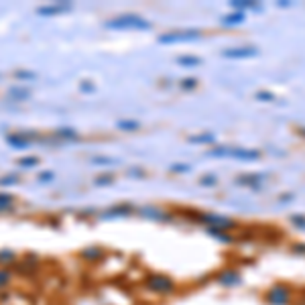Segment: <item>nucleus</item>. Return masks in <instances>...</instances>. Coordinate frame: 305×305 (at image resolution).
<instances>
[{
	"label": "nucleus",
	"instance_id": "nucleus-1",
	"mask_svg": "<svg viewBox=\"0 0 305 305\" xmlns=\"http://www.w3.org/2000/svg\"><path fill=\"white\" fill-rule=\"evenodd\" d=\"M106 28H114V30H148L152 24L148 20H144L140 14L128 12V14H118L110 20L104 22Z\"/></svg>",
	"mask_w": 305,
	"mask_h": 305
},
{
	"label": "nucleus",
	"instance_id": "nucleus-2",
	"mask_svg": "<svg viewBox=\"0 0 305 305\" xmlns=\"http://www.w3.org/2000/svg\"><path fill=\"white\" fill-rule=\"evenodd\" d=\"M210 157H228V159H240V161H256L260 152L254 148H238V146H218L208 150Z\"/></svg>",
	"mask_w": 305,
	"mask_h": 305
},
{
	"label": "nucleus",
	"instance_id": "nucleus-3",
	"mask_svg": "<svg viewBox=\"0 0 305 305\" xmlns=\"http://www.w3.org/2000/svg\"><path fill=\"white\" fill-rule=\"evenodd\" d=\"M202 39V30L198 28H186V30H171V33L159 35V43L161 45H177V43H190V41H198Z\"/></svg>",
	"mask_w": 305,
	"mask_h": 305
},
{
	"label": "nucleus",
	"instance_id": "nucleus-4",
	"mask_svg": "<svg viewBox=\"0 0 305 305\" xmlns=\"http://www.w3.org/2000/svg\"><path fill=\"white\" fill-rule=\"evenodd\" d=\"M256 53H258L256 47H234V49H224L222 57H226V59H248V57H254Z\"/></svg>",
	"mask_w": 305,
	"mask_h": 305
},
{
	"label": "nucleus",
	"instance_id": "nucleus-5",
	"mask_svg": "<svg viewBox=\"0 0 305 305\" xmlns=\"http://www.w3.org/2000/svg\"><path fill=\"white\" fill-rule=\"evenodd\" d=\"M68 10H72V2H51V4L39 6L37 8V14H41V16H53V14H61V12H68Z\"/></svg>",
	"mask_w": 305,
	"mask_h": 305
},
{
	"label": "nucleus",
	"instance_id": "nucleus-6",
	"mask_svg": "<svg viewBox=\"0 0 305 305\" xmlns=\"http://www.w3.org/2000/svg\"><path fill=\"white\" fill-rule=\"evenodd\" d=\"M146 287L152 289V291H159V293H169L173 289V283L167 279V277H148L146 279Z\"/></svg>",
	"mask_w": 305,
	"mask_h": 305
},
{
	"label": "nucleus",
	"instance_id": "nucleus-7",
	"mask_svg": "<svg viewBox=\"0 0 305 305\" xmlns=\"http://www.w3.org/2000/svg\"><path fill=\"white\" fill-rule=\"evenodd\" d=\"M200 220H204L208 224H214V226H222V228H232L234 226L232 220H228L224 216H218V214H202Z\"/></svg>",
	"mask_w": 305,
	"mask_h": 305
},
{
	"label": "nucleus",
	"instance_id": "nucleus-8",
	"mask_svg": "<svg viewBox=\"0 0 305 305\" xmlns=\"http://www.w3.org/2000/svg\"><path fill=\"white\" fill-rule=\"evenodd\" d=\"M268 301L272 305H285L289 301V291L285 287H274L270 293H268Z\"/></svg>",
	"mask_w": 305,
	"mask_h": 305
},
{
	"label": "nucleus",
	"instance_id": "nucleus-9",
	"mask_svg": "<svg viewBox=\"0 0 305 305\" xmlns=\"http://www.w3.org/2000/svg\"><path fill=\"white\" fill-rule=\"evenodd\" d=\"M6 142H8L10 146H14V148H24V146H28L30 136L24 134V132H14V134H8V136H6Z\"/></svg>",
	"mask_w": 305,
	"mask_h": 305
},
{
	"label": "nucleus",
	"instance_id": "nucleus-10",
	"mask_svg": "<svg viewBox=\"0 0 305 305\" xmlns=\"http://www.w3.org/2000/svg\"><path fill=\"white\" fill-rule=\"evenodd\" d=\"M8 96H10L14 102H24V100L30 98V92H28V88H24V86H14V88L8 90Z\"/></svg>",
	"mask_w": 305,
	"mask_h": 305
},
{
	"label": "nucleus",
	"instance_id": "nucleus-11",
	"mask_svg": "<svg viewBox=\"0 0 305 305\" xmlns=\"http://www.w3.org/2000/svg\"><path fill=\"white\" fill-rule=\"evenodd\" d=\"M242 22H244V12H238V10L226 14V16L222 18V24H224V26H236V24H242Z\"/></svg>",
	"mask_w": 305,
	"mask_h": 305
},
{
	"label": "nucleus",
	"instance_id": "nucleus-12",
	"mask_svg": "<svg viewBox=\"0 0 305 305\" xmlns=\"http://www.w3.org/2000/svg\"><path fill=\"white\" fill-rule=\"evenodd\" d=\"M177 64L183 66V68H196L202 64L200 57H194V55H183V57H177Z\"/></svg>",
	"mask_w": 305,
	"mask_h": 305
},
{
	"label": "nucleus",
	"instance_id": "nucleus-13",
	"mask_svg": "<svg viewBox=\"0 0 305 305\" xmlns=\"http://www.w3.org/2000/svg\"><path fill=\"white\" fill-rule=\"evenodd\" d=\"M116 126H118L120 130L132 132V130H138V128H140V122H136V120H118Z\"/></svg>",
	"mask_w": 305,
	"mask_h": 305
},
{
	"label": "nucleus",
	"instance_id": "nucleus-14",
	"mask_svg": "<svg viewBox=\"0 0 305 305\" xmlns=\"http://www.w3.org/2000/svg\"><path fill=\"white\" fill-rule=\"evenodd\" d=\"M12 206H14V196L0 194V212H8Z\"/></svg>",
	"mask_w": 305,
	"mask_h": 305
},
{
	"label": "nucleus",
	"instance_id": "nucleus-15",
	"mask_svg": "<svg viewBox=\"0 0 305 305\" xmlns=\"http://www.w3.org/2000/svg\"><path fill=\"white\" fill-rule=\"evenodd\" d=\"M55 134H57L59 138H68V140H76V138H78V132H76L74 128H57Z\"/></svg>",
	"mask_w": 305,
	"mask_h": 305
},
{
	"label": "nucleus",
	"instance_id": "nucleus-16",
	"mask_svg": "<svg viewBox=\"0 0 305 305\" xmlns=\"http://www.w3.org/2000/svg\"><path fill=\"white\" fill-rule=\"evenodd\" d=\"M128 212H130V206H118V208L108 210V216H110V218H116V216H128Z\"/></svg>",
	"mask_w": 305,
	"mask_h": 305
},
{
	"label": "nucleus",
	"instance_id": "nucleus-17",
	"mask_svg": "<svg viewBox=\"0 0 305 305\" xmlns=\"http://www.w3.org/2000/svg\"><path fill=\"white\" fill-rule=\"evenodd\" d=\"M262 179V175H242V177H238V183H242V186H254V183H258Z\"/></svg>",
	"mask_w": 305,
	"mask_h": 305
},
{
	"label": "nucleus",
	"instance_id": "nucleus-18",
	"mask_svg": "<svg viewBox=\"0 0 305 305\" xmlns=\"http://www.w3.org/2000/svg\"><path fill=\"white\" fill-rule=\"evenodd\" d=\"M14 260V252L8 250V248H2L0 250V264H10Z\"/></svg>",
	"mask_w": 305,
	"mask_h": 305
},
{
	"label": "nucleus",
	"instance_id": "nucleus-19",
	"mask_svg": "<svg viewBox=\"0 0 305 305\" xmlns=\"http://www.w3.org/2000/svg\"><path fill=\"white\" fill-rule=\"evenodd\" d=\"M230 4H232V8L238 10V12H244V10H248V8H258L254 2H248V0H246V2H230Z\"/></svg>",
	"mask_w": 305,
	"mask_h": 305
},
{
	"label": "nucleus",
	"instance_id": "nucleus-20",
	"mask_svg": "<svg viewBox=\"0 0 305 305\" xmlns=\"http://www.w3.org/2000/svg\"><path fill=\"white\" fill-rule=\"evenodd\" d=\"M214 140H216V136H214V134H200V136H190V142H214Z\"/></svg>",
	"mask_w": 305,
	"mask_h": 305
},
{
	"label": "nucleus",
	"instance_id": "nucleus-21",
	"mask_svg": "<svg viewBox=\"0 0 305 305\" xmlns=\"http://www.w3.org/2000/svg\"><path fill=\"white\" fill-rule=\"evenodd\" d=\"M18 165L20 167H35V165H39V157H22V159H18Z\"/></svg>",
	"mask_w": 305,
	"mask_h": 305
},
{
	"label": "nucleus",
	"instance_id": "nucleus-22",
	"mask_svg": "<svg viewBox=\"0 0 305 305\" xmlns=\"http://www.w3.org/2000/svg\"><path fill=\"white\" fill-rule=\"evenodd\" d=\"M18 181L16 175H4V177H0V188H6V186H14V183Z\"/></svg>",
	"mask_w": 305,
	"mask_h": 305
},
{
	"label": "nucleus",
	"instance_id": "nucleus-23",
	"mask_svg": "<svg viewBox=\"0 0 305 305\" xmlns=\"http://www.w3.org/2000/svg\"><path fill=\"white\" fill-rule=\"evenodd\" d=\"M10 283V272L6 268H0V289L6 287Z\"/></svg>",
	"mask_w": 305,
	"mask_h": 305
},
{
	"label": "nucleus",
	"instance_id": "nucleus-24",
	"mask_svg": "<svg viewBox=\"0 0 305 305\" xmlns=\"http://www.w3.org/2000/svg\"><path fill=\"white\" fill-rule=\"evenodd\" d=\"M112 181H114V177H112V175H100V177H98L94 183H96V186H110Z\"/></svg>",
	"mask_w": 305,
	"mask_h": 305
},
{
	"label": "nucleus",
	"instance_id": "nucleus-25",
	"mask_svg": "<svg viewBox=\"0 0 305 305\" xmlns=\"http://www.w3.org/2000/svg\"><path fill=\"white\" fill-rule=\"evenodd\" d=\"M82 256H90V258H100L102 256V250L100 248H90V250H84Z\"/></svg>",
	"mask_w": 305,
	"mask_h": 305
},
{
	"label": "nucleus",
	"instance_id": "nucleus-26",
	"mask_svg": "<svg viewBox=\"0 0 305 305\" xmlns=\"http://www.w3.org/2000/svg\"><path fill=\"white\" fill-rule=\"evenodd\" d=\"M53 177H55V175H53L51 171H43V173H39V181H41V183H49V181H53Z\"/></svg>",
	"mask_w": 305,
	"mask_h": 305
},
{
	"label": "nucleus",
	"instance_id": "nucleus-27",
	"mask_svg": "<svg viewBox=\"0 0 305 305\" xmlns=\"http://www.w3.org/2000/svg\"><path fill=\"white\" fill-rule=\"evenodd\" d=\"M196 84H198L196 80H183V82H181V88H183V90H194Z\"/></svg>",
	"mask_w": 305,
	"mask_h": 305
},
{
	"label": "nucleus",
	"instance_id": "nucleus-28",
	"mask_svg": "<svg viewBox=\"0 0 305 305\" xmlns=\"http://www.w3.org/2000/svg\"><path fill=\"white\" fill-rule=\"evenodd\" d=\"M14 76H16V78H20V80H33V78H35V74H33V72H16Z\"/></svg>",
	"mask_w": 305,
	"mask_h": 305
},
{
	"label": "nucleus",
	"instance_id": "nucleus-29",
	"mask_svg": "<svg viewBox=\"0 0 305 305\" xmlns=\"http://www.w3.org/2000/svg\"><path fill=\"white\" fill-rule=\"evenodd\" d=\"M256 98H258V100H262V102H268V100H272L274 96H272V94H268V92H258Z\"/></svg>",
	"mask_w": 305,
	"mask_h": 305
},
{
	"label": "nucleus",
	"instance_id": "nucleus-30",
	"mask_svg": "<svg viewBox=\"0 0 305 305\" xmlns=\"http://www.w3.org/2000/svg\"><path fill=\"white\" fill-rule=\"evenodd\" d=\"M202 186H216V177H214V175L204 177V179H202Z\"/></svg>",
	"mask_w": 305,
	"mask_h": 305
},
{
	"label": "nucleus",
	"instance_id": "nucleus-31",
	"mask_svg": "<svg viewBox=\"0 0 305 305\" xmlns=\"http://www.w3.org/2000/svg\"><path fill=\"white\" fill-rule=\"evenodd\" d=\"M171 169H173V171H179V173H186V171H190L192 167H188V165H183V163H179V165H173Z\"/></svg>",
	"mask_w": 305,
	"mask_h": 305
},
{
	"label": "nucleus",
	"instance_id": "nucleus-32",
	"mask_svg": "<svg viewBox=\"0 0 305 305\" xmlns=\"http://www.w3.org/2000/svg\"><path fill=\"white\" fill-rule=\"evenodd\" d=\"M92 163H114V159H108V157H96V159H92Z\"/></svg>",
	"mask_w": 305,
	"mask_h": 305
},
{
	"label": "nucleus",
	"instance_id": "nucleus-33",
	"mask_svg": "<svg viewBox=\"0 0 305 305\" xmlns=\"http://www.w3.org/2000/svg\"><path fill=\"white\" fill-rule=\"evenodd\" d=\"M82 92H94V86H90V82L82 84Z\"/></svg>",
	"mask_w": 305,
	"mask_h": 305
},
{
	"label": "nucleus",
	"instance_id": "nucleus-34",
	"mask_svg": "<svg viewBox=\"0 0 305 305\" xmlns=\"http://www.w3.org/2000/svg\"><path fill=\"white\" fill-rule=\"evenodd\" d=\"M301 136H303V138H305V128H301Z\"/></svg>",
	"mask_w": 305,
	"mask_h": 305
}]
</instances>
